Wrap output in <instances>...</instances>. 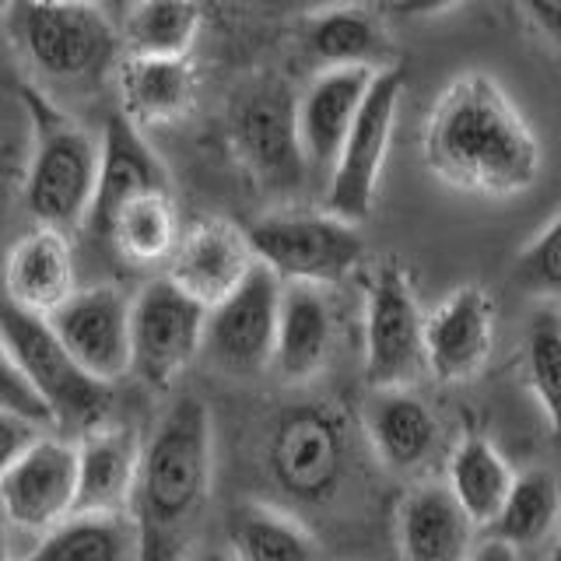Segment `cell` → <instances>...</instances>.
<instances>
[{
  "label": "cell",
  "mask_w": 561,
  "mask_h": 561,
  "mask_svg": "<svg viewBox=\"0 0 561 561\" xmlns=\"http://www.w3.org/2000/svg\"><path fill=\"white\" fill-rule=\"evenodd\" d=\"M449 488L460 499L478 526H488L502 516L508 502V491L516 484V470L508 467L505 456L481 435H467L449 456Z\"/></svg>",
  "instance_id": "cell-26"
},
{
  "label": "cell",
  "mask_w": 561,
  "mask_h": 561,
  "mask_svg": "<svg viewBox=\"0 0 561 561\" xmlns=\"http://www.w3.org/2000/svg\"><path fill=\"white\" fill-rule=\"evenodd\" d=\"M513 280L537 298L561 302V210L513 263Z\"/></svg>",
  "instance_id": "cell-33"
},
{
  "label": "cell",
  "mask_w": 561,
  "mask_h": 561,
  "mask_svg": "<svg viewBox=\"0 0 561 561\" xmlns=\"http://www.w3.org/2000/svg\"><path fill=\"white\" fill-rule=\"evenodd\" d=\"M0 414H14L22 421H32L43 432L57 428L60 417L53 411V403L43 397V390L28 379V373L18 362L4 355V376H0Z\"/></svg>",
  "instance_id": "cell-34"
},
{
  "label": "cell",
  "mask_w": 561,
  "mask_h": 561,
  "mask_svg": "<svg viewBox=\"0 0 561 561\" xmlns=\"http://www.w3.org/2000/svg\"><path fill=\"white\" fill-rule=\"evenodd\" d=\"M526 379L561 435V316L554 309H540L526 330Z\"/></svg>",
  "instance_id": "cell-32"
},
{
  "label": "cell",
  "mask_w": 561,
  "mask_h": 561,
  "mask_svg": "<svg viewBox=\"0 0 561 561\" xmlns=\"http://www.w3.org/2000/svg\"><path fill=\"white\" fill-rule=\"evenodd\" d=\"M186 561H236V554H232V551H215V548H210V551H197V554H190Z\"/></svg>",
  "instance_id": "cell-39"
},
{
  "label": "cell",
  "mask_w": 561,
  "mask_h": 561,
  "mask_svg": "<svg viewBox=\"0 0 561 561\" xmlns=\"http://www.w3.org/2000/svg\"><path fill=\"white\" fill-rule=\"evenodd\" d=\"M11 88L32 116V154L22 186L25 210L35 225L60 228V232L88 225L99 186L102 140L70 119L32 81H14Z\"/></svg>",
  "instance_id": "cell-3"
},
{
  "label": "cell",
  "mask_w": 561,
  "mask_h": 561,
  "mask_svg": "<svg viewBox=\"0 0 561 561\" xmlns=\"http://www.w3.org/2000/svg\"><path fill=\"white\" fill-rule=\"evenodd\" d=\"M263 460L285 499L302 505L333 499L347 467V432L341 414L316 403L285 411L267 435Z\"/></svg>",
  "instance_id": "cell-7"
},
{
  "label": "cell",
  "mask_w": 561,
  "mask_h": 561,
  "mask_svg": "<svg viewBox=\"0 0 561 561\" xmlns=\"http://www.w3.org/2000/svg\"><path fill=\"white\" fill-rule=\"evenodd\" d=\"M43 435L46 432L39 425H32V421H22L14 414H0V449H4V467L14 463L22 453H28Z\"/></svg>",
  "instance_id": "cell-35"
},
{
  "label": "cell",
  "mask_w": 561,
  "mask_h": 561,
  "mask_svg": "<svg viewBox=\"0 0 561 561\" xmlns=\"http://www.w3.org/2000/svg\"><path fill=\"white\" fill-rule=\"evenodd\" d=\"M119 110L137 127L183 119L197 102V75L190 57H137L127 53L116 64Z\"/></svg>",
  "instance_id": "cell-21"
},
{
  "label": "cell",
  "mask_w": 561,
  "mask_h": 561,
  "mask_svg": "<svg viewBox=\"0 0 561 561\" xmlns=\"http://www.w3.org/2000/svg\"><path fill=\"white\" fill-rule=\"evenodd\" d=\"M253 253L280 280L333 285L347 277L365 256V242L355 221L337 215H271L245 228Z\"/></svg>",
  "instance_id": "cell-8"
},
{
  "label": "cell",
  "mask_w": 561,
  "mask_h": 561,
  "mask_svg": "<svg viewBox=\"0 0 561 561\" xmlns=\"http://www.w3.org/2000/svg\"><path fill=\"white\" fill-rule=\"evenodd\" d=\"M140 449L127 428L88 432L78 446V502L75 513H130Z\"/></svg>",
  "instance_id": "cell-22"
},
{
  "label": "cell",
  "mask_w": 561,
  "mask_h": 561,
  "mask_svg": "<svg viewBox=\"0 0 561 561\" xmlns=\"http://www.w3.org/2000/svg\"><path fill=\"white\" fill-rule=\"evenodd\" d=\"M376 75L379 70L373 67H327L298 95V130H302L309 165L333 169Z\"/></svg>",
  "instance_id": "cell-19"
},
{
  "label": "cell",
  "mask_w": 561,
  "mask_h": 561,
  "mask_svg": "<svg viewBox=\"0 0 561 561\" xmlns=\"http://www.w3.org/2000/svg\"><path fill=\"white\" fill-rule=\"evenodd\" d=\"M0 502H4L8 523L18 530H53L75 513L78 502V446L43 435L0 473Z\"/></svg>",
  "instance_id": "cell-14"
},
{
  "label": "cell",
  "mask_w": 561,
  "mask_h": 561,
  "mask_svg": "<svg viewBox=\"0 0 561 561\" xmlns=\"http://www.w3.org/2000/svg\"><path fill=\"white\" fill-rule=\"evenodd\" d=\"M250 232L228 221H204L183 232L165 274L207 309L225 302L256 267Z\"/></svg>",
  "instance_id": "cell-17"
},
{
  "label": "cell",
  "mask_w": 561,
  "mask_h": 561,
  "mask_svg": "<svg viewBox=\"0 0 561 561\" xmlns=\"http://www.w3.org/2000/svg\"><path fill=\"white\" fill-rule=\"evenodd\" d=\"M49 323L95 379L116 382L134 373V298L119 288H78L49 312Z\"/></svg>",
  "instance_id": "cell-13"
},
{
  "label": "cell",
  "mask_w": 561,
  "mask_h": 561,
  "mask_svg": "<svg viewBox=\"0 0 561 561\" xmlns=\"http://www.w3.org/2000/svg\"><path fill=\"white\" fill-rule=\"evenodd\" d=\"M0 337H4V355L22 365L28 379L39 386L60 425L81 428L84 435L102 428L113 408V382L95 379L70 355L49 316L22 309L8 298L4 316H0Z\"/></svg>",
  "instance_id": "cell-5"
},
{
  "label": "cell",
  "mask_w": 561,
  "mask_h": 561,
  "mask_svg": "<svg viewBox=\"0 0 561 561\" xmlns=\"http://www.w3.org/2000/svg\"><path fill=\"white\" fill-rule=\"evenodd\" d=\"M285 280L256 263L253 274L207 309L204 358L225 376H260L274 365Z\"/></svg>",
  "instance_id": "cell-9"
},
{
  "label": "cell",
  "mask_w": 561,
  "mask_h": 561,
  "mask_svg": "<svg viewBox=\"0 0 561 561\" xmlns=\"http://www.w3.org/2000/svg\"><path fill=\"white\" fill-rule=\"evenodd\" d=\"M403 88H408V75H403L400 67H382L373 88H368L358 123L351 127L337 162L330 169V183L323 197V210H330V215L355 221V225L373 215Z\"/></svg>",
  "instance_id": "cell-10"
},
{
  "label": "cell",
  "mask_w": 561,
  "mask_h": 561,
  "mask_svg": "<svg viewBox=\"0 0 561 561\" xmlns=\"http://www.w3.org/2000/svg\"><path fill=\"white\" fill-rule=\"evenodd\" d=\"M228 137L239 162L263 190H291L306 175V145L298 130V99L277 78L242 88L228 113Z\"/></svg>",
  "instance_id": "cell-6"
},
{
  "label": "cell",
  "mask_w": 561,
  "mask_h": 561,
  "mask_svg": "<svg viewBox=\"0 0 561 561\" xmlns=\"http://www.w3.org/2000/svg\"><path fill=\"white\" fill-rule=\"evenodd\" d=\"M421 154L446 186L491 201L516 197L540 175L534 127L484 70H467L438 92Z\"/></svg>",
  "instance_id": "cell-1"
},
{
  "label": "cell",
  "mask_w": 561,
  "mask_h": 561,
  "mask_svg": "<svg viewBox=\"0 0 561 561\" xmlns=\"http://www.w3.org/2000/svg\"><path fill=\"white\" fill-rule=\"evenodd\" d=\"M523 11L548 35V43L561 49V0H523Z\"/></svg>",
  "instance_id": "cell-36"
},
{
  "label": "cell",
  "mask_w": 561,
  "mask_h": 561,
  "mask_svg": "<svg viewBox=\"0 0 561 561\" xmlns=\"http://www.w3.org/2000/svg\"><path fill=\"white\" fill-rule=\"evenodd\" d=\"M8 32L39 78L64 88L99 84L123 60V32L92 0H8Z\"/></svg>",
  "instance_id": "cell-4"
},
{
  "label": "cell",
  "mask_w": 561,
  "mask_h": 561,
  "mask_svg": "<svg viewBox=\"0 0 561 561\" xmlns=\"http://www.w3.org/2000/svg\"><path fill=\"white\" fill-rule=\"evenodd\" d=\"M558 519H561V491L554 473L534 467L516 473V484L508 491L502 516L488 526V534L508 540L513 548H534V543L548 540Z\"/></svg>",
  "instance_id": "cell-31"
},
{
  "label": "cell",
  "mask_w": 561,
  "mask_h": 561,
  "mask_svg": "<svg viewBox=\"0 0 561 561\" xmlns=\"http://www.w3.org/2000/svg\"><path fill=\"white\" fill-rule=\"evenodd\" d=\"M428 368L425 320L403 271L386 263L368 280L365 309V382L373 390H408Z\"/></svg>",
  "instance_id": "cell-12"
},
{
  "label": "cell",
  "mask_w": 561,
  "mask_h": 561,
  "mask_svg": "<svg viewBox=\"0 0 561 561\" xmlns=\"http://www.w3.org/2000/svg\"><path fill=\"white\" fill-rule=\"evenodd\" d=\"M309 57L327 67H373L386 64L382 28L365 8H330L309 18L306 25Z\"/></svg>",
  "instance_id": "cell-27"
},
{
  "label": "cell",
  "mask_w": 561,
  "mask_h": 561,
  "mask_svg": "<svg viewBox=\"0 0 561 561\" xmlns=\"http://www.w3.org/2000/svg\"><path fill=\"white\" fill-rule=\"evenodd\" d=\"M28 561H140V530L130 513H70L43 534Z\"/></svg>",
  "instance_id": "cell-25"
},
{
  "label": "cell",
  "mask_w": 561,
  "mask_h": 561,
  "mask_svg": "<svg viewBox=\"0 0 561 561\" xmlns=\"http://www.w3.org/2000/svg\"><path fill=\"white\" fill-rule=\"evenodd\" d=\"M180 239L183 232H180L175 204L169 197V190H158L123 207L105 242H113V250L119 256L140 263V267H165Z\"/></svg>",
  "instance_id": "cell-29"
},
{
  "label": "cell",
  "mask_w": 561,
  "mask_h": 561,
  "mask_svg": "<svg viewBox=\"0 0 561 561\" xmlns=\"http://www.w3.org/2000/svg\"><path fill=\"white\" fill-rule=\"evenodd\" d=\"M365 428L379 460L400 473L425 467L443 438L432 408L408 390H376L365 411Z\"/></svg>",
  "instance_id": "cell-23"
},
{
  "label": "cell",
  "mask_w": 561,
  "mask_h": 561,
  "mask_svg": "<svg viewBox=\"0 0 561 561\" xmlns=\"http://www.w3.org/2000/svg\"><path fill=\"white\" fill-rule=\"evenodd\" d=\"M201 22V0H134L119 22L123 49L137 57H190Z\"/></svg>",
  "instance_id": "cell-28"
},
{
  "label": "cell",
  "mask_w": 561,
  "mask_h": 561,
  "mask_svg": "<svg viewBox=\"0 0 561 561\" xmlns=\"http://www.w3.org/2000/svg\"><path fill=\"white\" fill-rule=\"evenodd\" d=\"M495 344V302L478 285L456 288L425 320V358L438 382H467L481 373Z\"/></svg>",
  "instance_id": "cell-16"
},
{
  "label": "cell",
  "mask_w": 561,
  "mask_h": 561,
  "mask_svg": "<svg viewBox=\"0 0 561 561\" xmlns=\"http://www.w3.org/2000/svg\"><path fill=\"white\" fill-rule=\"evenodd\" d=\"M207 306L169 274L151 277L134 295V376L148 386H172L190 362L204 355Z\"/></svg>",
  "instance_id": "cell-11"
},
{
  "label": "cell",
  "mask_w": 561,
  "mask_h": 561,
  "mask_svg": "<svg viewBox=\"0 0 561 561\" xmlns=\"http://www.w3.org/2000/svg\"><path fill=\"white\" fill-rule=\"evenodd\" d=\"M236 561H320V548L309 530L285 508L250 502L232 516Z\"/></svg>",
  "instance_id": "cell-30"
},
{
  "label": "cell",
  "mask_w": 561,
  "mask_h": 561,
  "mask_svg": "<svg viewBox=\"0 0 561 561\" xmlns=\"http://www.w3.org/2000/svg\"><path fill=\"white\" fill-rule=\"evenodd\" d=\"M323 285L288 280L280 302V330L274 368L285 382H309L323 373L333 347V312L320 291Z\"/></svg>",
  "instance_id": "cell-24"
},
{
  "label": "cell",
  "mask_w": 561,
  "mask_h": 561,
  "mask_svg": "<svg viewBox=\"0 0 561 561\" xmlns=\"http://www.w3.org/2000/svg\"><path fill=\"white\" fill-rule=\"evenodd\" d=\"M158 190H169V169L145 140L137 123L123 110H116L102 127V165L95 204L92 215H88V232L95 239H110V228L119 210L130 201Z\"/></svg>",
  "instance_id": "cell-15"
},
{
  "label": "cell",
  "mask_w": 561,
  "mask_h": 561,
  "mask_svg": "<svg viewBox=\"0 0 561 561\" xmlns=\"http://www.w3.org/2000/svg\"><path fill=\"white\" fill-rule=\"evenodd\" d=\"M543 561H561V540H558V543H551L548 554H543Z\"/></svg>",
  "instance_id": "cell-40"
},
{
  "label": "cell",
  "mask_w": 561,
  "mask_h": 561,
  "mask_svg": "<svg viewBox=\"0 0 561 561\" xmlns=\"http://www.w3.org/2000/svg\"><path fill=\"white\" fill-rule=\"evenodd\" d=\"M92 4H102V8H113L116 0H92Z\"/></svg>",
  "instance_id": "cell-41"
},
{
  "label": "cell",
  "mask_w": 561,
  "mask_h": 561,
  "mask_svg": "<svg viewBox=\"0 0 561 561\" xmlns=\"http://www.w3.org/2000/svg\"><path fill=\"white\" fill-rule=\"evenodd\" d=\"M8 298L22 309L49 316L75 295V253L67 232L35 225L11 245L8 256Z\"/></svg>",
  "instance_id": "cell-20"
},
{
  "label": "cell",
  "mask_w": 561,
  "mask_h": 561,
  "mask_svg": "<svg viewBox=\"0 0 561 561\" xmlns=\"http://www.w3.org/2000/svg\"><path fill=\"white\" fill-rule=\"evenodd\" d=\"M460 0H393L390 11L397 18H408V22H417V18H435V14H446L453 11Z\"/></svg>",
  "instance_id": "cell-37"
},
{
  "label": "cell",
  "mask_w": 561,
  "mask_h": 561,
  "mask_svg": "<svg viewBox=\"0 0 561 561\" xmlns=\"http://www.w3.org/2000/svg\"><path fill=\"white\" fill-rule=\"evenodd\" d=\"M478 523L453 495L449 481L414 484L397 513V543L403 561H470Z\"/></svg>",
  "instance_id": "cell-18"
},
{
  "label": "cell",
  "mask_w": 561,
  "mask_h": 561,
  "mask_svg": "<svg viewBox=\"0 0 561 561\" xmlns=\"http://www.w3.org/2000/svg\"><path fill=\"white\" fill-rule=\"evenodd\" d=\"M215 484V432L207 403L180 397L140 453L130 516L140 530V561H186Z\"/></svg>",
  "instance_id": "cell-2"
},
{
  "label": "cell",
  "mask_w": 561,
  "mask_h": 561,
  "mask_svg": "<svg viewBox=\"0 0 561 561\" xmlns=\"http://www.w3.org/2000/svg\"><path fill=\"white\" fill-rule=\"evenodd\" d=\"M470 561H519V548L488 534V540H481L478 548H473Z\"/></svg>",
  "instance_id": "cell-38"
}]
</instances>
